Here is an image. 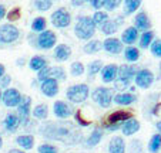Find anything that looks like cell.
I'll use <instances>...</instances> for the list:
<instances>
[{
  "mask_svg": "<svg viewBox=\"0 0 161 153\" xmlns=\"http://www.w3.org/2000/svg\"><path fill=\"white\" fill-rule=\"evenodd\" d=\"M40 133L44 138L58 140L64 145H77L81 140V132L77 129L73 123L67 122H46L40 128Z\"/></svg>",
  "mask_w": 161,
  "mask_h": 153,
  "instance_id": "1",
  "label": "cell"
},
{
  "mask_svg": "<svg viewBox=\"0 0 161 153\" xmlns=\"http://www.w3.org/2000/svg\"><path fill=\"white\" fill-rule=\"evenodd\" d=\"M96 28L97 27H96L94 21H93V18L90 16H80L77 18L76 26H74V34H76L77 38L88 41V40L93 38Z\"/></svg>",
  "mask_w": 161,
  "mask_h": 153,
  "instance_id": "2",
  "label": "cell"
},
{
  "mask_svg": "<svg viewBox=\"0 0 161 153\" xmlns=\"http://www.w3.org/2000/svg\"><path fill=\"white\" fill-rule=\"evenodd\" d=\"M90 95V89H88L87 84H76L71 85L70 88H67L66 96L67 99L73 104H83Z\"/></svg>",
  "mask_w": 161,
  "mask_h": 153,
  "instance_id": "3",
  "label": "cell"
},
{
  "mask_svg": "<svg viewBox=\"0 0 161 153\" xmlns=\"http://www.w3.org/2000/svg\"><path fill=\"white\" fill-rule=\"evenodd\" d=\"M17 116L20 120L21 126H29L30 123V115H31V98L29 95H21L20 104L17 106Z\"/></svg>",
  "mask_w": 161,
  "mask_h": 153,
  "instance_id": "4",
  "label": "cell"
},
{
  "mask_svg": "<svg viewBox=\"0 0 161 153\" xmlns=\"http://www.w3.org/2000/svg\"><path fill=\"white\" fill-rule=\"evenodd\" d=\"M20 37V31L12 23H6L0 26V43L2 44H12L17 41Z\"/></svg>",
  "mask_w": 161,
  "mask_h": 153,
  "instance_id": "5",
  "label": "cell"
},
{
  "mask_svg": "<svg viewBox=\"0 0 161 153\" xmlns=\"http://www.w3.org/2000/svg\"><path fill=\"white\" fill-rule=\"evenodd\" d=\"M91 98L96 104L101 106V108H108L113 102V91L106 87H98L93 91Z\"/></svg>",
  "mask_w": 161,
  "mask_h": 153,
  "instance_id": "6",
  "label": "cell"
},
{
  "mask_svg": "<svg viewBox=\"0 0 161 153\" xmlns=\"http://www.w3.org/2000/svg\"><path fill=\"white\" fill-rule=\"evenodd\" d=\"M50 20H52V24L56 28H66L71 23V14L64 7H60V9H57L56 12L52 13Z\"/></svg>",
  "mask_w": 161,
  "mask_h": 153,
  "instance_id": "7",
  "label": "cell"
},
{
  "mask_svg": "<svg viewBox=\"0 0 161 153\" xmlns=\"http://www.w3.org/2000/svg\"><path fill=\"white\" fill-rule=\"evenodd\" d=\"M154 78L155 77L153 74V71H150L147 68H141V69H137L136 75H134V82H136V85L138 88L147 89V88H150L153 85Z\"/></svg>",
  "mask_w": 161,
  "mask_h": 153,
  "instance_id": "8",
  "label": "cell"
},
{
  "mask_svg": "<svg viewBox=\"0 0 161 153\" xmlns=\"http://www.w3.org/2000/svg\"><path fill=\"white\" fill-rule=\"evenodd\" d=\"M36 43L40 50H52L57 43V36L52 30H44L42 33H39Z\"/></svg>",
  "mask_w": 161,
  "mask_h": 153,
  "instance_id": "9",
  "label": "cell"
},
{
  "mask_svg": "<svg viewBox=\"0 0 161 153\" xmlns=\"http://www.w3.org/2000/svg\"><path fill=\"white\" fill-rule=\"evenodd\" d=\"M20 99H21V94L16 88H6L3 91V95H2V102L7 108H16L20 104Z\"/></svg>",
  "mask_w": 161,
  "mask_h": 153,
  "instance_id": "10",
  "label": "cell"
},
{
  "mask_svg": "<svg viewBox=\"0 0 161 153\" xmlns=\"http://www.w3.org/2000/svg\"><path fill=\"white\" fill-rule=\"evenodd\" d=\"M101 47H103V50L107 51L108 54L117 55L123 51V43H121V40L116 38V37H107V38L101 43Z\"/></svg>",
  "mask_w": 161,
  "mask_h": 153,
  "instance_id": "11",
  "label": "cell"
},
{
  "mask_svg": "<svg viewBox=\"0 0 161 153\" xmlns=\"http://www.w3.org/2000/svg\"><path fill=\"white\" fill-rule=\"evenodd\" d=\"M40 91L43 95L53 98L58 94V81H56L54 78H47L44 81L40 82Z\"/></svg>",
  "mask_w": 161,
  "mask_h": 153,
  "instance_id": "12",
  "label": "cell"
},
{
  "mask_svg": "<svg viewBox=\"0 0 161 153\" xmlns=\"http://www.w3.org/2000/svg\"><path fill=\"white\" fill-rule=\"evenodd\" d=\"M133 27H136L138 31L151 30V20L146 12H138L136 17L133 18Z\"/></svg>",
  "mask_w": 161,
  "mask_h": 153,
  "instance_id": "13",
  "label": "cell"
},
{
  "mask_svg": "<svg viewBox=\"0 0 161 153\" xmlns=\"http://www.w3.org/2000/svg\"><path fill=\"white\" fill-rule=\"evenodd\" d=\"M53 112H54L56 118L58 119H67L73 115V109L71 106L64 101H56L54 105H53Z\"/></svg>",
  "mask_w": 161,
  "mask_h": 153,
  "instance_id": "14",
  "label": "cell"
},
{
  "mask_svg": "<svg viewBox=\"0 0 161 153\" xmlns=\"http://www.w3.org/2000/svg\"><path fill=\"white\" fill-rule=\"evenodd\" d=\"M73 51H71V47L67 44H57L54 45V53H53V58L58 63H64L69 58L71 57Z\"/></svg>",
  "mask_w": 161,
  "mask_h": 153,
  "instance_id": "15",
  "label": "cell"
},
{
  "mask_svg": "<svg viewBox=\"0 0 161 153\" xmlns=\"http://www.w3.org/2000/svg\"><path fill=\"white\" fill-rule=\"evenodd\" d=\"M101 79L106 84L114 82L117 79V72H119V65L117 64H107L101 68Z\"/></svg>",
  "mask_w": 161,
  "mask_h": 153,
  "instance_id": "16",
  "label": "cell"
},
{
  "mask_svg": "<svg viewBox=\"0 0 161 153\" xmlns=\"http://www.w3.org/2000/svg\"><path fill=\"white\" fill-rule=\"evenodd\" d=\"M3 125H4V129L9 133H14L20 128V120H19L17 114H12V112L7 114L3 120Z\"/></svg>",
  "mask_w": 161,
  "mask_h": 153,
  "instance_id": "17",
  "label": "cell"
},
{
  "mask_svg": "<svg viewBox=\"0 0 161 153\" xmlns=\"http://www.w3.org/2000/svg\"><path fill=\"white\" fill-rule=\"evenodd\" d=\"M137 72L136 65H119V72H117V78L119 79H124V81H130L134 79V75Z\"/></svg>",
  "mask_w": 161,
  "mask_h": 153,
  "instance_id": "18",
  "label": "cell"
},
{
  "mask_svg": "<svg viewBox=\"0 0 161 153\" xmlns=\"http://www.w3.org/2000/svg\"><path fill=\"white\" fill-rule=\"evenodd\" d=\"M130 118H133V114L130 111H116L108 115L107 123L108 125H111V123H124Z\"/></svg>",
  "mask_w": 161,
  "mask_h": 153,
  "instance_id": "19",
  "label": "cell"
},
{
  "mask_svg": "<svg viewBox=\"0 0 161 153\" xmlns=\"http://www.w3.org/2000/svg\"><path fill=\"white\" fill-rule=\"evenodd\" d=\"M137 96L131 92H120V94H116L113 96V101L114 104L117 105H123V106H127V105H131L133 102H136Z\"/></svg>",
  "mask_w": 161,
  "mask_h": 153,
  "instance_id": "20",
  "label": "cell"
},
{
  "mask_svg": "<svg viewBox=\"0 0 161 153\" xmlns=\"http://www.w3.org/2000/svg\"><path fill=\"white\" fill-rule=\"evenodd\" d=\"M137 40H138V30H137L136 27L130 26V27H127L123 31L121 43H124V44H127V45H133Z\"/></svg>",
  "mask_w": 161,
  "mask_h": 153,
  "instance_id": "21",
  "label": "cell"
},
{
  "mask_svg": "<svg viewBox=\"0 0 161 153\" xmlns=\"http://www.w3.org/2000/svg\"><path fill=\"white\" fill-rule=\"evenodd\" d=\"M121 130H123V133H124L125 136L134 135L136 132L140 130V122H138L136 118H130V119H127L124 123H123Z\"/></svg>",
  "mask_w": 161,
  "mask_h": 153,
  "instance_id": "22",
  "label": "cell"
},
{
  "mask_svg": "<svg viewBox=\"0 0 161 153\" xmlns=\"http://www.w3.org/2000/svg\"><path fill=\"white\" fill-rule=\"evenodd\" d=\"M108 152L110 153H124L125 152V143L121 136H114L108 143Z\"/></svg>",
  "mask_w": 161,
  "mask_h": 153,
  "instance_id": "23",
  "label": "cell"
},
{
  "mask_svg": "<svg viewBox=\"0 0 161 153\" xmlns=\"http://www.w3.org/2000/svg\"><path fill=\"white\" fill-rule=\"evenodd\" d=\"M140 48L134 47V45H128L124 50V60L127 63H137L140 60Z\"/></svg>",
  "mask_w": 161,
  "mask_h": 153,
  "instance_id": "24",
  "label": "cell"
},
{
  "mask_svg": "<svg viewBox=\"0 0 161 153\" xmlns=\"http://www.w3.org/2000/svg\"><path fill=\"white\" fill-rule=\"evenodd\" d=\"M46 65H49V63H47V60H46L44 57H42V55H34V57H31L30 60H29V68H30L31 71L37 72Z\"/></svg>",
  "mask_w": 161,
  "mask_h": 153,
  "instance_id": "25",
  "label": "cell"
},
{
  "mask_svg": "<svg viewBox=\"0 0 161 153\" xmlns=\"http://www.w3.org/2000/svg\"><path fill=\"white\" fill-rule=\"evenodd\" d=\"M16 143L25 150H30L34 146V138L33 135H20L16 138Z\"/></svg>",
  "mask_w": 161,
  "mask_h": 153,
  "instance_id": "26",
  "label": "cell"
},
{
  "mask_svg": "<svg viewBox=\"0 0 161 153\" xmlns=\"http://www.w3.org/2000/svg\"><path fill=\"white\" fill-rule=\"evenodd\" d=\"M143 0H124V9H123V14L130 16L133 13H136L140 9Z\"/></svg>",
  "mask_w": 161,
  "mask_h": 153,
  "instance_id": "27",
  "label": "cell"
},
{
  "mask_svg": "<svg viewBox=\"0 0 161 153\" xmlns=\"http://www.w3.org/2000/svg\"><path fill=\"white\" fill-rule=\"evenodd\" d=\"M101 138H103V130H101L100 128H96V129L90 133L87 140H86V146H88V147L97 146V145L101 142Z\"/></svg>",
  "mask_w": 161,
  "mask_h": 153,
  "instance_id": "28",
  "label": "cell"
},
{
  "mask_svg": "<svg viewBox=\"0 0 161 153\" xmlns=\"http://www.w3.org/2000/svg\"><path fill=\"white\" fill-rule=\"evenodd\" d=\"M101 41L100 40H88L87 43L84 44V47H83V51H84V54H96V53H98V51L101 50Z\"/></svg>",
  "mask_w": 161,
  "mask_h": 153,
  "instance_id": "29",
  "label": "cell"
},
{
  "mask_svg": "<svg viewBox=\"0 0 161 153\" xmlns=\"http://www.w3.org/2000/svg\"><path fill=\"white\" fill-rule=\"evenodd\" d=\"M33 116L36 118V119L39 120H44L47 119V116H49V106L46 105V104H39V105H36L33 108Z\"/></svg>",
  "mask_w": 161,
  "mask_h": 153,
  "instance_id": "30",
  "label": "cell"
},
{
  "mask_svg": "<svg viewBox=\"0 0 161 153\" xmlns=\"http://www.w3.org/2000/svg\"><path fill=\"white\" fill-rule=\"evenodd\" d=\"M153 40H154V31L153 30H147V31H143V34L141 36H138V44H140V48H143V50H146V48L150 47V44L153 43Z\"/></svg>",
  "mask_w": 161,
  "mask_h": 153,
  "instance_id": "31",
  "label": "cell"
},
{
  "mask_svg": "<svg viewBox=\"0 0 161 153\" xmlns=\"http://www.w3.org/2000/svg\"><path fill=\"white\" fill-rule=\"evenodd\" d=\"M100 30H101V33L106 34L107 37H113V34L119 30V26L116 24V21L114 20H107L106 23L100 27Z\"/></svg>",
  "mask_w": 161,
  "mask_h": 153,
  "instance_id": "32",
  "label": "cell"
},
{
  "mask_svg": "<svg viewBox=\"0 0 161 153\" xmlns=\"http://www.w3.org/2000/svg\"><path fill=\"white\" fill-rule=\"evenodd\" d=\"M91 18H93V21H94L96 27H98V28H100L107 20H110V18H108V13L103 12V10H97V12L93 14V17H91Z\"/></svg>",
  "mask_w": 161,
  "mask_h": 153,
  "instance_id": "33",
  "label": "cell"
},
{
  "mask_svg": "<svg viewBox=\"0 0 161 153\" xmlns=\"http://www.w3.org/2000/svg\"><path fill=\"white\" fill-rule=\"evenodd\" d=\"M46 26H47V21L44 17H36L31 21V31L33 33H42L46 30Z\"/></svg>",
  "mask_w": 161,
  "mask_h": 153,
  "instance_id": "34",
  "label": "cell"
},
{
  "mask_svg": "<svg viewBox=\"0 0 161 153\" xmlns=\"http://www.w3.org/2000/svg\"><path fill=\"white\" fill-rule=\"evenodd\" d=\"M104 67L103 61L101 60H94V61H91L90 64H88L87 67V74L88 77H93V75H97L98 72L101 71V68Z\"/></svg>",
  "mask_w": 161,
  "mask_h": 153,
  "instance_id": "35",
  "label": "cell"
},
{
  "mask_svg": "<svg viewBox=\"0 0 161 153\" xmlns=\"http://www.w3.org/2000/svg\"><path fill=\"white\" fill-rule=\"evenodd\" d=\"M160 149H161V135L155 133V135L151 136V139L148 142V150L151 153H157Z\"/></svg>",
  "mask_w": 161,
  "mask_h": 153,
  "instance_id": "36",
  "label": "cell"
},
{
  "mask_svg": "<svg viewBox=\"0 0 161 153\" xmlns=\"http://www.w3.org/2000/svg\"><path fill=\"white\" fill-rule=\"evenodd\" d=\"M50 78H54L56 81H64L66 79V71L63 67H52L50 68Z\"/></svg>",
  "mask_w": 161,
  "mask_h": 153,
  "instance_id": "37",
  "label": "cell"
},
{
  "mask_svg": "<svg viewBox=\"0 0 161 153\" xmlns=\"http://www.w3.org/2000/svg\"><path fill=\"white\" fill-rule=\"evenodd\" d=\"M84 72H86V67H84L83 63H80V61H74V63H71L70 74L73 75V77H81Z\"/></svg>",
  "mask_w": 161,
  "mask_h": 153,
  "instance_id": "38",
  "label": "cell"
},
{
  "mask_svg": "<svg viewBox=\"0 0 161 153\" xmlns=\"http://www.w3.org/2000/svg\"><path fill=\"white\" fill-rule=\"evenodd\" d=\"M34 6L39 12H47L52 9L53 0H34Z\"/></svg>",
  "mask_w": 161,
  "mask_h": 153,
  "instance_id": "39",
  "label": "cell"
},
{
  "mask_svg": "<svg viewBox=\"0 0 161 153\" xmlns=\"http://www.w3.org/2000/svg\"><path fill=\"white\" fill-rule=\"evenodd\" d=\"M150 51L151 54L157 58H161V38H155L153 40V43L150 44Z\"/></svg>",
  "mask_w": 161,
  "mask_h": 153,
  "instance_id": "40",
  "label": "cell"
},
{
  "mask_svg": "<svg viewBox=\"0 0 161 153\" xmlns=\"http://www.w3.org/2000/svg\"><path fill=\"white\" fill-rule=\"evenodd\" d=\"M121 3L123 0H104V9L107 12H114Z\"/></svg>",
  "mask_w": 161,
  "mask_h": 153,
  "instance_id": "41",
  "label": "cell"
},
{
  "mask_svg": "<svg viewBox=\"0 0 161 153\" xmlns=\"http://www.w3.org/2000/svg\"><path fill=\"white\" fill-rule=\"evenodd\" d=\"M20 16H21L20 7H13L9 13H6V17L9 21H17L19 18H20Z\"/></svg>",
  "mask_w": 161,
  "mask_h": 153,
  "instance_id": "42",
  "label": "cell"
},
{
  "mask_svg": "<svg viewBox=\"0 0 161 153\" xmlns=\"http://www.w3.org/2000/svg\"><path fill=\"white\" fill-rule=\"evenodd\" d=\"M37 152L39 153H58V150H57V147L50 143H43L37 147Z\"/></svg>",
  "mask_w": 161,
  "mask_h": 153,
  "instance_id": "43",
  "label": "cell"
},
{
  "mask_svg": "<svg viewBox=\"0 0 161 153\" xmlns=\"http://www.w3.org/2000/svg\"><path fill=\"white\" fill-rule=\"evenodd\" d=\"M50 68H52V67L46 65V67H43L40 71H37V81L42 82V81H44V79L50 78Z\"/></svg>",
  "mask_w": 161,
  "mask_h": 153,
  "instance_id": "44",
  "label": "cell"
},
{
  "mask_svg": "<svg viewBox=\"0 0 161 153\" xmlns=\"http://www.w3.org/2000/svg\"><path fill=\"white\" fill-rule=\"evenodd\" d=\"M114 85H116V89L124 91V89H127V88L130 87V81H124V79H119V78H117L116 81H114Z\"/></svg>",
  "mask_w": 161,
  "mask_h": 153,
  "instance_id": "45",
  "label": "cell"
},
{
  "mask_svg": "<svg viewBox=\"0 0 161 153\" xmlns=\"http://www.w3.org/2000/svg\"><path fill=\"white\" fill-rule=\"evenodd\" d=\"M143 152V146H141L140 140H133L131 142V150L130 153H141Z\"/></svg>",
  "mask_w": 161,
  "mask_h": 153,
  "instance_id": "46",
  "label": "cell"
},
{
  "mask_svg": "<svg viewBox=\"0 0 161 153\" xmlns=\"http://www.w3.org/2000/svg\"><path fill=\"white\" fill-rule=\"evenodd\" d=\"M10 82H12V77L10 75H6L4 74L2 78H0V88L3 89V88H10Z\"/></svg>",
  "mask_w": 161,
  "mask_h": 153,
  "instance_id": "47",
  "label": "cell"
},
{
  "mask_svg": "<svg viewBox=\"0 0 161 153\" xmlns=\"http://www.w3.org/2000/svg\"><path fill=\"white\" fill-rule=\"evenodd\" d=\"M74 116H76V120L79 122V125H80V126H87V125H90V122H88V120L83 119L81 112H80V111H77L76 114H74Z\"/></svg>",
  "mask_w": 161,
  "mask_h": 153,
  "instance_id": "48",
  "label": "cell"
},
{
  "mask_svg": "<svg viewBox=\"0 0 161 153\" xmlns=\"http://www.w3.org/2000/svg\"><path fill=\"white\" fill-rule=\"evenodd\" d=\"M90 3H91V7L96 9V12H97V10H101L104 7V0H91Z\"/></svg>",
  "mask_w": 161,
  "mask_h": 153,
  "instance_id": "49",
  "label": "cell"
},
{
  "mask_svg": "<svg viewBox=\"0 0 161 153\" xmlns=\"http://www.w3.org/2000/svg\"><path fill=\"white\" fill-rule=\"evenodd\" d=\"M91 0H71V4L74 7H80V6H84L86 3H90Z\"/></svg>",
  "mask_w": 161,
  "mask_h": 153,
  "instance_id": "50",
  "label": "cell"
},
{
  "mask_svg": "<svg viewBox=\"0 0 161 153\" xmlns=\"http://www.w3.org/2000/svg\"><path fill=\"white\" fill-rule=\"evenodd\" d=\"M6 7L3 6V4H0V20H2V18H4L6 17Z\"/></svg>",
  "mask_w": 161,
  "mask_h": 153,
  "instance_id": "51",
  "label": "cell"
},
{
  "mask_svg": "<svg viewBox=\"0 0 161 153\" xmlns=\"http://www.w3.org/2000/svg\"><path fill=\"white\" fill-rule=\"evenodd\" d=\"M4 74H6V68H4L3 64L0 63V78H2V77H3Z\"/></svg>",
  "mask_w": 161,
  "mask_h": 153,
  "instance_id": "52",
  "label": "cell"
},
{
  "mask_svg": "<svg viewBox=\"0 0 161 153\" xmlns=\"http://www.w3.org/2000/svg\"><path fill=\"white\" fill-rule=\"evenodd\" d=\"M7 153H25V152H23V150H20V149H10Z\"/></svg>",
  "mask_w": 161,
  "mask_h": 153,
  "instance_id": "53",
  "label": "cell"
},
{
  "mask_svg": "<svg viewBox=\"0 0 161 153\" xmlns=\"http://www.w3.org/2000/svg\"><path fill=\"white\" fill-rule=\"evenodd\" d=\"M155 128H157L158 133H160V135H161V120H158V122H157V125H155Z\"/></svg>",
  "mask_w": 161,
  "mask_h": 153,
  "instance_id": "54",
  "label": "cell"
},
{
  "mask_svg": "<svg viewBox=\"0 0 161 153\" xmlns=\"http://www.w3.org/2000/svg\"><path fill=\"white\" fill-rule=\"evenodd\" d=\"M23 64H25V60H23V58H19V60H17V65L21 67Z\"/></svg>",
  "mask_w": 161,
  "mask_h": 153,
  "instance_id": "55",
  "label": "cell"
},
{
  "mask_svg": "<svg viewBox=\"0 0 161 153\" xmlns=\"http://www.w3.org/2000/svg\"><path fill=\"white\" fill-rule=\"evenodd\" d=\"M3 147V138H2V135H0V149Z\"/></svg>",
  "mask_w": 161,
  "mask_h": 153,
  "instance_id": "56",
  "label": "cell"
},
{
  "mask_svg": "<svg viewBox=\"0 0 161 153\" xmlns=\"http://www.w3.org/2000/svg\"><path fill=\"white\" fill-rule=\"evenodd\" d=\"M2 95H3V91H2V88H0V104H2Z\"/></svg>",
  "mask_w": 161,
  "mask_h": 153,
  "instance_id": "57",
  "label": "cell"
},
{
  "mask_svg": "<svg viewBox=\"0 0 161 153\" xmlns=\"http://www.w3.org/2000/svg\"><path fill=\"white\" fill-rule=\"evenodd\" d=\"M158 68H160V72H161V61H160V64H158Z\"/></svg>",
  "mask_w": 161,
  "mask_h": 153,
  "instance_id": "58",
  "label": "cell"
}]
</instances>
